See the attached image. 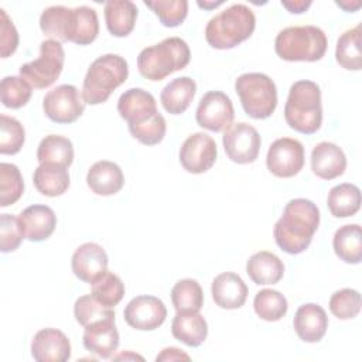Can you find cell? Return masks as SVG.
Instances as JSON below:
<instances>
[{
  "mask_svg": "<svg viewBox=\"0 0 362 362\" xmlns=\"http://www.w3.org/2000/svg\"><path fill=\"white\" fill-rule=\"evenodd\" d=\"M320 225L317 205L305 198L288 201L273 228L277 246L288 255L303 253L311 243Z\"/></svg>",
  "mask_w": 362,
  "mask_h": 362,
  "instance_id": "obj_1",
  "label": "cell"
},
{
  "mask_svg": "<svg viewBox=\"0 0 362 362\" xmlns=\"http://www.w3.org/2000/svg\"><path fill=\"white\" fill-rule=\"evenodd\" d=\"M40 28L49 37L61 41H71L79 45L93 42L99 34L98 14L92 7L65 6L47 7L40 16Z\"/></svg>",
  "mask_w": 362,
  "mask_h": 362,
  "instance_id": "obj_2",
  "label": "cell"
},
{
  "mask_svg": "<svg viewBox=\"0 0 362 362\" xmlns=\"http://www.w3.org/2000/svg\"><path fill=\"white\" fill-rule=\"evenodd\" d=\"M256 27V17L246 4H232L212 17L205 27L206 42L216 49H229L247 40Z\"/></svg>",
  "mask_w": 362,
  "mask_h": 362,
  "instance_id": "obj_3",
  "label": "cell"
},
{
  "mask_svg": "<svg viewBox=\"0 0 362 362\" xmlns=\"http://www.w3.org/2000/svg\"><path fill=\"white\" fill-rule=\"evenodd\" d=\"M287 124L303 134L315 133L322 123V106L320 86L308 79L291 85L284 105Z\"/></svg>",
  "mask_w": 362,
  "mask_h": 362,
  "instance_id": "obj_4",
  "label": "cell"
},
{
  "mask_svg": "<svg viewBox=\"0 0 362 362\" xmlns=\"http://www.w3.org/2000/svg\"><path fill=\"white\" fill-rule=\"evenodd\" d=\"M191 59L188 44L180 37H168L146 47L137 57V68L148 81H161L175 71L184 69Z\"/></svg>",
  "mask_w": 362,
  "mask_h": 362,
  "instance_id": "obj_5",
  "label": "cell"
},
{
  "mask_svg": "<svg viewBox=\"0 0 362 362\" xmlns=\"http://www.w3.org/2000/svg\"><path fill=\"white\" fill-rule=\"evenodd\" d=\"M129 65L117 54H105L96 58L83 79L82 98L85 103L99 105L109 99L112 92L126 82Z\"/></svg>",
  "mask_w": 362,
  "mask_h": 362,
  "instance_id": "obj_6",
  "label": "cell"
},
{
  "mask_svg": "<svg viewBox=\"0 0 362 362\" xmlns=\"http://www.w3.org/2000/svg\"><path fill=\"white\" fill-rule=\"evenodd\" d=\"M327 35L317 25L283 28L274 40V51L284 61H320L327 51Z\"/></svg>",
  "mask_w": 362,
  "mask_h": 362,
  "instance_id": "obj_7",
  "label": "cell"
},
{
  "mask_svg": "<svg viewBox=\"0 0 362 362\" xmlns=\"http://www.w3.org/2000/svg\"><path fill=\"white\" fill-rule=\"evenodd\" d=\"M235 90L240 99L243 110L253 119H267L276 110V83L266 74H242L235 81Z\"/></svg>",
  "mask_w": 362,
  "mask_h": 362,
  "instance_id": "obj_8",
  "label": "cell"
},
{
  "mask_svg": "<svg viewBox=\"0 0 362 362\" xmlns=\"http://www.w3.org/2000/svg\"><path fill=\"white\" fill-rule=\"evenodd\" d=\"M65 52L59 41L44 40L40 44V55L20 66V76L35 89L51 86L62 72Z\"/></svg>",
  "mask_w": 362,
  "mask_h": 362,
  "instance_id": "obj_9",
  "label": "cell"
},
{
  "mask_svg": "<svg viewBox=\"0 0 362 362\" xmlns=\"http://www.w3.org/2000/svg\"><path fill=\"white\" fill-rule=\"evenodd\" d=\"M42 109L48 119L55 123H74L85 110V100L74 85H59L51 89L42 100Z\"/></svg>",
  "mask_w": 362,
  "mask_h": 362,
  "instance_id": "obj_10",
  "label": "cell"
},
{
  "mask_svg": "<svg viewBox=\"0 0 362 362\" xmlns=\"http://www.w3.org/2000/svg\"><path fill=\"white\" fill-rule=\"evenodd\" d=\"M222 143L228 158L238 164H249L257 158L262 140L252 124L239 122L223 132Z\"/></svg>",
  "mask_w": 362,
  "mask_h": 362,
  "instance_id": "obj_11",
  "label": "cell"
},
{
  "mask_svg": "<svg viewBox=\"0 0 362 362\" xmlns=\"http://www.w3.org/2000/svg\"><path fill=\"white\" fill-rule=\"evenodd\" d=\"M267 170L280 178H290L304 165V147L297 139L280 137L274 140L266 156Z\"/></svg>",
  "mask_w": 362,
  "mask_h": 362,
  "instance_id": "obj_12",
  "label": "cell"
},
{
  "mask_svg": "<svg viewBox=\"0 0 362 362\" xmlns=\"http://www.w3.org/2000/svg\"><path fill=\"white\" fill-rule=\"evenodd\" d=\"M235 110L230 98L221 90L206 92L197 107V123L211 132H225L233 122Z\"/></svg>",
  "mask_w": 362,
  "mask_h": 362,
  "instance_id": "obj_13",
  "label": "cell"
},
{
  "mask_svg": "<svg viewBox=\"0 0 362 362\" xmlns=\"http://www.w3.org/2000/svg\"><path fill=\"white\" fill-rule=\"evenodd\" d=\"M216 156L215 140L202 132L188 136L180 148V163L192 174L206 173L215 164Z\"/></svg>",
  "mask_w": 362,
  "mask_h": 362,
  "instance_id": "obj_14",
  "label": "cell"
},
{
  "mask_svg": "<svg viewBox=\"0 0 362 362\" xmlns=\"http://www.w3.org/2000/svg\"><path fill=\"white\" fill-rule=\"evenodd\" d=\"M123 317L124 321L134 329L153 331L165 321L167 308L158 297L137 296L127 303Z\"/></svg>",
  "mask_w": 362,
  "mask_h": 362,
  "instance_id": "obj_15",
  "label": "cell"
},
{
  "mask_svg": "<svg viewBox=\"0 0 362 362\" xmlns=\"http://www.w3.org/2000/svg\"><path fill=\"white\" fill-rule=\"evenodd\" d=\"M117 112L129 127L143 124L158 113L154 96L141 88L123 92L117 100Z\"/></svg>",
  "mask_w": 362,
  "mask_h": 362,
  "instance_id": "obj_16",
  "label": "cell"
},
{
  "mask_svg": "<svg viewBox=\"0 0 362 362\" xmlns=\"http://www.w3.org/2000/svg\"><path fill=\"white\" fill-rule=\"evenodd\" d=\"M31 355L38 362H65L71 358V342L62 331L44 328L31 341Z\"/></svg>",
  "mask_w": 362,
  "mask_h": 362,
  "instance_id": "obj_17",
  "label": "cell"
},
{
  "mask_svg": "<svg viewBox=\"0 0 362 362\" xmlns=\"http://www.w3.org/2000/svg\"><path fill=\"white\" fill-rule=\"evenodd\" d=\"M71 267L79 280L92 283L107 270V255L100 245L86 242L74 252Z\"/></svg>",
  "mask_w": 362,
  "mask_h": 362,
  "instance_id": "obj_18",
  "label": "cell"
},
{
  "mask_svg": "<svg viewBox=\"0 0 362 362\" xmlns=\"http://www.w3.org/2000/svg\"><path fill=\"white\" fill-rule=\"evenodd\" d=\"M211 293L218 307L223 310H236L245 304L249 290L239 274L225 272L214 279Z\"/></svg>",
  "mask_w": 362,
  "mask_h": 362,
  "instance_id": "obj_19",
  "label": "cell"
},
{
  "mask_svg": "<svg viewBox=\"0 0 362 362\" xmlns=\"http://www.w3.org/2000/svg\"><path fill=\"white\" fill-rule=\"evenodd\" d=\"M293 325L301 341L313 344L321 341L325 335L328 328V317L321 305L307 303L297 308Z\"/></svg>",
  "mask_w": 362,
  "mask_h": 362,
  "instance_id": "obj_20",
  "label": "cell"
},
{
  "mask_svg": "<svg viewBox=\"0 0 362 362\" xmlns=\"http://www.w3.org/2000/svg\"><path fill=\"white\" fill-rule=\"evenodd\" d=\"M83 346L99 358H110L119 346V332L115 320H102L85 327Z\"/></svg>",
  "mask_w": 362,
  "mask_h": 362,
  "instance_id": "obj_21",
  "label": "cell"
},
{
  "mask_svg": "<svg viewBox=\"0 0 362 362\" xmlns=\"http://www.w3.org/2000/svg\"><path fill=\"white\" fill-rule=\"evenodd\" d=\"M18 219L24 238L31 242H42L48 239L57 226V216L52 208L40 204L27 206L18 215Z\"/></svg>",
  "mask_w": 362,
  "mask_h": 362,
  "instance_id": "obj_22",
  "label": "cell"
},
{
  "mask_svg": "<svg viewBox=\"0 0 362 362\" xmlns=\"http://www.w3.org/2000/svg\"><path fill=\"white\" fill-rule=\"evenodd\" d=\"M346 157L341 147L331 141L318 143L311 151V170L322 180H334L344 174Z\"/></svg>",
  "mask_w": 362,
  "mask_h": 362,
  "instance_id": "obj_23",
  "label": "cell"
},
{
  "mask_svg": "<svg viewBox=\"0 0 362 362\" xmlns=\"http://www.w3.org/2000/svg\"><path fill=\"white\" fill-rule=\"evenodd\" d=\"M86 184L96 195H115L123 188L124 175L116 163L100 160L90 165L86 174Z\"/></svg>",
  "mask_w": 362,
  "mask_h": 362,
  "instance_id": "obj_24",
  "label": "cell"
},
{
  "mask_svg": "<svg viewBox=\"0 0 362 362\" xmlns=\"http://www.w3.org/2000/svg\"><path fill=\"white\" fill-rule=\"evenodd\" d=\"M171 334L188 346H199L208 335V325L199 311H177L171 322Z\"/></svg>",
  "mask_w": 362,
  "mask_h": 362,
  "instance_id": "obj_25",
  "label": "cell"
},
{
  "mask_svg": "<svg viewBox=\"0 0 362 362\" xmlns=\"http://www.w3.org/2000/svg\"><path fill=\"white\" fill-rule=\"evenodd\" d=\"M246 273L255 284H276L284 274V264L274 253L260 250L249 257L246 263Z\"/></svg>",
  "mask_w": 362,
  "mask_h": 362,
  "instance_id": "obj_26",
  "label": "cell"
},
{
  "mask_svg": "<svg viewBox=\"0 0 362 362\" xmlns=\"http://www.w3.org/2000/svg\"><path fill=\"white\" fill-rule=\"evenodd\" d=\"M139 10L130 0H109L105 3V21L115 37H127L136 24Z\"/></svg>",
  "mask_w": 362,
  "mask_h": 362,
  "instance_id": "obj_27",
  "label": "cell"
},
{
  "mask_svg": "<svg viewBox=\"0 0 362 362\" xmlns=\"http://www.w3.org/2000/svg\"><path fill=\"white\" fill-rule=\"evenodd\" d=\"M197 92V83L189 76H180L164 86L160 95L163 107L171 115L184 113Z\"/></svg>",
  "mask_w": 362,
  "mask_h": 362,
  "instance_id": "obj_28",
  "label": "cell"
},
{
  "mask_svg": "<svg viewBox=\"0 0 362 362\" xmlns=\"http://www.w3.org/2000/svg\"><path fill=\"white\" fill-rule=\"evenodd\" d=\"M34 187L38 192L47 197L62 195L69 187V174L66 167L44 163L34 170Z\"/></svg>",
  "mask_w": 362,
  "mask_h": 362,
  "instance_id": "obj_29",
  "label": "cell"
},
{
  "mask_svg": "<svg viewBox=\"0 0 362 362\" xmlns=\"http://www.w3.org/2000/svg\"><path fill=\"white\" fill-rule=\"evenodd\" d=\"M332 246L335 255L345 263L358 264L362 260V229L358 223L344 225L337 229Z\"/></svg>",
  "mask_w": 362,
  "mask_h": 362,
  "instance_id": "obj_30",
  "label": "cell"
},
{
  "mask_svg": "<svg viewBox=\"0 0 362 362\" xmlns=\"http://www.w3.org/2000/svg\"><path fill=\"white\" fill-rule=\"evenodd\" d=\"M327 204L335 218L352 216L361 208V189L351 182L338 184L329 189Z\"/></svg>",
  "mask_w": 362,
  "mask_h": 362,
  "instance_id": "obj_31",
  "label": "cell"
},
{
  "mask_svg": "<svg viewBox=\"0 0 362 362\" xmlns=\"http://www.w3.org/2000/svg\"><path fill=\"white\" fill-rule=\"evenodd\" d=\"M37 160L40 164L52 163L68 168L74 161L72 141L59 134L45 136L38 144Z\"/></svg>",
  "mask_w": 362,
  "mask_h": 362,
  "instance_id": "obj_32",
  "label": "cell"
},
{
  "mask_svg": "<svg viewBox=\"0 0 362 362\" xmlns=\"http://www.w3.org/2000/svg\"><path fill=\"white\" fill-rule=\"evenodd\" d=\"M361 28L356 27L346 30L337 41L335 58L337 62L348 71H359L362 68V51H361Z\"/></svg>",
  "mask_w": 362,
  "mask_h": 362,
  "instance_id": "obj_33",
  "label": "cell"
},
{
  "mask_svg": "<svg viewBox=\"0 0 362 362\" xmlns=\"http://www.w3.org/2000/svg\"><path fill=\"white\" fill-rule=\"evenodd\" d=\"M171 301L177 311H199L204 304V293L197 280L182 279L171 288Z\"/></svg>",
  "mask_w": 362,
  "mask_h": 362,
  "instance_id": "obj_34",
  "label": "cell"
},
{
  "mask_svg": "<svg viewBox=\"0 0 362 362\" xmlns=\"http://www.w3.org/2000/svg\"><path fill=\"white\" fill-rule=\"evenodd\" d=\"M253 308L257 317L262 320L279 321L286 315L288 304L280 291L273 288H263L255 296Z\"/></svg>",
  "mask_w": 362,
  "mask_h": 362,
  "instance_id": "obj_35",
  "label": "cell"
},
{
  "mask_svg": "<svg viewBox=\"0 0 362 362\" xmlns=\"http://www.w3.org/2000/svg\"><path fill=\"white\" fill-rule=\"evenodd\" d=\"M24 192V181L16 164H0V206L16 204Z\"/></svg>",
  "mask_w": 362,
  "mask_h": 362,
  "instance_id": "obj_36",
  "label": "cell"
},
{
  "mask_svg": "<svg viewBox=\"0 0 362 362\" xmlns=\"http://www.w3.org/2000/svg\"><path fill=\"white\" fill-rule=\"evenodd\" d=\"M92 296L106 307H115L124 296V284L122 279L112 273L105 272L92 283Z\"/></svg>",
  "mask_w": 362,
  "mask_h": 362,
  "instance_id": "obj_37",
  "label": "cell"
},
{
  "mask_svg": "<svg viewBox=\"0 0 362 362\" xmlns=\"http://www.w3.org/2000/svg\"><path fill=\"white\" fill-rule=\"evenodd\" d=\"M74 315L76 321L85 328L86 325L102 321L115 320V311L112 307H106L99 303L92 294L81 296L74 304Z\"/></svg>",
  "mask_w": 362,
  "mask_h": 362,
  "instance_id": "obj_38",
  "label": "cell"
},
{
  "mask_svg": "<svg viewBox=\"0 0 362 362\" xmlns=\"http://www.w3.org/2000/svg\"><path fill=\"white\" fill-rule=\"evenodd\" d=\"M144 4L154 11L164 27H178L188 14L187 0H146Z\"/></svg>",
  "mask_w": 362,
  "mask_h": 362,
  "instance_id": "obj_39",
  "label": "cell"
},
{
  "mask_svg": "<svg viewBox=\"0 0 362 362\" xmlns=\"http://www.w3.org/2000/svg\"><path fill=\"white\" fill-rule=\"evenodd\" d=\"M31 85L21 76H4L0 85L1 102L8 109H20L31 98Z\"/></svg>",
  "mask_w": 362,
  "mask_h": 362,
  "instance_id": "obj_40",
  "label": "cell"
},
{
  "mask_svg": "<svg viewBox=\"0 0 362 362\" xmlns=\"http://www.w3.org/2000/svg\"><path fill=\"white\" fill-rule=\"evenodd\" d=\"M25 140L23 124L11 116L0 115V153L16 154L21 150Z\"/></svg>",
  "mask_w": 362,
  "mask_h": 362,
  "instance_id": "obj_41",
  "label": "cell"
},
{
  "mask_svg": "<svg viewBox=\"0 0 362 362\" xmlns=\"http://www.w3.org/2000/svg\"><path fill=\"white\" fill-rule=\"evenodd\" d=\"M329 310L339 320H352L361 311V294L354 288H341L329 298Z\"/></svg>",
  "mask_w": 362,
  "mask_h": 362,
  "instance_id": "obj_42",
  "label": "cell"
},
{
  "mask_svg": "<svg viewBox=\"0 0 362 362\" xmlns=\"http://www.w3.org/2000/svg\"><path fill=\"white\" fill-rule=\"evenodd\" d=\"M165 130H167L165 119L160 112L148 122L139 124V126L129 127L130 134L136 140H139L141 144H146V146L158 144L164 139Z\"/></svg>",
  "mask_w": 362,
  "mask_h": 362,
  "instance_id": "obj_43",
  "label": "cell"
},
{
  "mask_svg": "<svg viewBox=\"0 0 362 362\" xmlns=\"http://www.w3.org/2000/svg\"><path fill=\"white\" fill-rule=\"evenodd\" d=\"M24 239V232L18 216L1 214L0 216V249L1 252H14Z\"/></svg>",
  "mask_w": 362,
  "mask_h": 362,
  "instance_id": "obj_44",
  "label": "cell"
},
{
  "mask_svg": "<svg viewBox=\"0 0 362 362\" xmlns=\"http://www.w3.org/2000/svg\"><path fill=\"white\" fill-rule=\"evenodd\" d=\"M18 47V33L6 11L0 8V54L1 58L11 55Z\"/></svg>",
  "mask_w": 362,
  "mask_h": 362,
  "instance_id": "obj_45",
  "label": "cell"
},
{
  "mask_svg": "<svg viewBox=\"0 0 362 362\" xmlns=\"http://www.w3.org/2000/svg\"><path fill=\"white\" fill-rule=\"evenodd\" d=\"M181 359L189 361V356H188L187 354H184L181 349L173 348V346L164 348V349L157 355V358H156L157 362H158V361H181Z\"/></svg>",
  "mask_w": 362,
  "mask_h": 362,
  "instance_id": "obj_46",
  "label": "cell"
},
{
  "mask_svg": "<svg viewBox=\"0 0 362 362\" xmlns=\"http://www.w3.org/2000/svg\"><path fill=\"white\" fill-rule=\"evenodd\" d=\"M281 6L286 7L290 13H304L310 6H311V0H297V1H281Z\"/></svg>",
  "mask_w": 362,
  "mask_h": 362,
  "instance_id": "obj_47",
  "label": "cell"
},
{
  "mask_svg": "<svg viewBox=\"0 0 362 362\" xmlns=\"http://www.w3.org/2000/svg\"><path fill=\"white\" fill-rule=\"evenodd\" d=\"M223 1L222 0H219V1H211V3H206V1H198V6L199 7H204V8H214V7H218V6H221Z\"/></svg>",
  "mask_w": 362,
  "mask_h": 362,
  "instance_id": "obj_48",
  "label": "cell"
}]
</instances>
